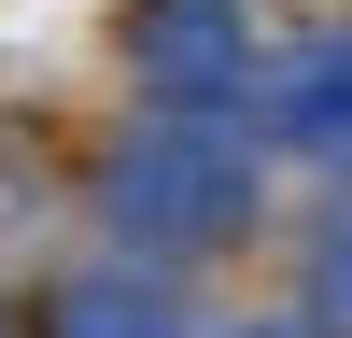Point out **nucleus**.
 <instances>
[{"mask_svg": "<svg viewBox=\"0 0 352 338\" xmlns=\"http://www.w3.org/2000/svg\"><path fill=\"white\" fill-rule=\"evenodd\" d=\"M43 338H184V296L155 268H71L43 296Z\"/></svg>", "mask_w": 352, "mask_h": 338, "instance_id": "7ed1b4c3", "label": "nucleus"}, {"mask_svg": "<svg viewBox=\"0 0 352 338\" xmlns=\"http://www.w3.org/2000/svg\"><path fill=\"white\" fill-rule=\"evenodd\" d=\"M240 338H324V324H240Z\"/></svg>", "mask_w": 352, "mask_h": 338, "instance_id": "423d86ee", "label": "nucleus"}, {"mask_svg": "<svg viewBox=\"0 0 352 338\" xmlns=\"http://www.w3.org/2000/svg\"><path fill=\"white\" fill-rule=\"evenodd\" d=\"M99 212L155 254H212L254 225V155L212 127V113H169V127H127V155L99 169Z\"/></svg>", "mask_w": 352, "mask_h": 338, "instance_id": "f257e3e1", "label": "nucleus"}, {"mask_svg": "<svg viewBox=\"0 0 352 338\" xmlns=\"http://www.w3.org/2000/svg\"><path fill=\"white\" fill-rule=\"evenodd\" d=\"M268 127L296 155H352V28H324V43H296L268 71Z\"/></svg>", "mask_w": 352, "mask_h": 338, "instance_id": "20e7f679", "label": "nucleus"}, {"mask_svg": "<svg viewBox=\"0 0 352 338\" xmlns=\"http://www.w3.org/2000/svg\"><path fill=\"white\" fill-rule=\"evenodd\" d=\"M310 296H324V324H352V225H338L324 254H310Z\"/></svg>", "mask_w": 352, "mask_h": 338, "instance_id": "39448f33", "label": "nucleus"}, {"mask_svg": "<svg viewBox=\"0 0 352 338\" xmlns=\"http://www.w3.org/2000/svg\"><path fill=\"white\" fill-rule=\"evenodd\" d=\"M127 56H141V84H155V99L212 113L226 84L254 71V28H240V0H141V14H127Z\"/></svg>", "mask_w": 352, "mask_h": 338, "instance_id": "f03ea898", "label": "nucleus"}]
</instances>
